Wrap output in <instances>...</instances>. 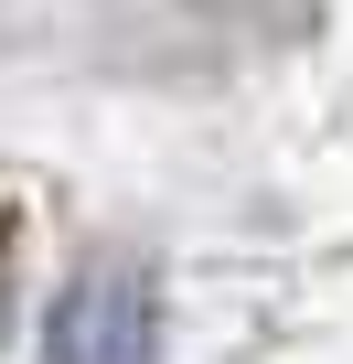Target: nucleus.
I'll list each match as a JSON object with an SVG mask.
<instances>
[{
  "instance_id": "1",
  "label": "nucleus",
  "mask_w": 353,
  "mask_h": 364,
  "mask_svg": "<svg viewBox=\"0 0 353 364\" xmlns=\"http://www.w3.org/2000/svg\"><path fill=\"white\" fill-rule=\"evenodd\" d=\"M43 364H161V289L118 257L75 268L43 321Z\"/></svg>"
}]
</instances>
